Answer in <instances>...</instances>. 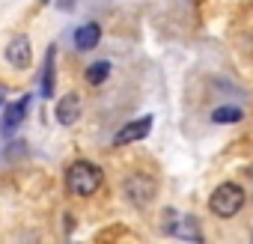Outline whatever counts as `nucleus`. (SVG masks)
<instances>
[{"label": "nucleus", "instance_id": "20e7f679", "mask_svg": "<svg viewBox=\"0 0 253 244\" xmlns=\"http://www.w3.org/2000/svg\"><path fill=\"white\" fill-rule=\"evenodd\" d=\"M6 63L18 72H24L30 63H33V48H30V39L24 33H18L9 45H6Z\"/></svg>", "mask_w": 253, "mask_h": 244}, {"label": "nucleus", "instance_id": "f257e3e1", "mask_svg": "<svg viewBox=\"0 0 253 244\" xmlns=\"http://www.w3.org/2000/svg\"><path fill=\"white\" fill-rule=\"evenodd\" d=\"M104 182V173L92 161H75L66 170V188L72 197H92Z\"/></svg>", "mask_w": 253, "mask_h": 244}, {"label": "nucleus", "instance_id": "7ed1b4c3", "mask_svg": "<svg viewBox=\"0 0 253 244\" xmlns=\"http://www.w3.org/2000/svg\"><path fill=\"white\" fill-rule=\"evenodd\" d=\"M149 131H152V116H149V113H146V116H137V119H131V122H125V125L116 131L113 146H131V143L143 140Z\"/></svg>", "mask_w": 253, "mask_h": 244}, {"label": "nucleus", "instance_id": "9b49d317", "mask_svg": "<svg viewBox=\"0 0 253 244\" xmlns=\"http://www.w3.org/2000/svg\"><path fill=\"white\" fill-rule=\"evenodd\" d=\"M244 113L241 107H232V104H223V107H214L211 110V122H217V125H226V122H241Z\"/></svg>", "mask_w": 253, "mask_h": 244}, {"label": "nucleus", "instance_id": "9d476101", "mask_svg": "<svg viewBox=\"0 0 253 244\" xmlns=\"http://www.w3.org/2000/svg\"><path fill=\"white\" fill-rule=\"evenodd\" d=\"M170 232H173L176 238H182V241H194V244H200V241H203L200 220H197L194 214H185V217H179V223H176V226H170Z\"/></svg>", "mask_w": 253, "mask_h": 244}, {"label": "nucleus", "instance_id": "39448f33", "mask_svg": "<svg viewBox=\"0 0 253 244\" xmlns=\"http://www.w3.org/2000/svg\"><path fill=\"white\" fill-rule=\"evenodd\" d=\"M57 89V45H48L45 60H42V78H39V95L54 98Z\"/></svg>", "mask_w": 253, "mask_h": 244}, {"label": "nucleus", "instance_id": "1a4fd4ad", "mask_svg": "<svg viewBox=\"0 0 253 244\" xmlns=\"http://www.w3.org/2000/svg\"><path fill=\"white\" fill-rule=\"evenodd\" d=\"M98 42H101V27L95 21H86L75 30V48L78 51H92V48H98Z\"/></svg>", "mask_w": 253, "mask_h": 244}, {"label": "nucleus", "instance_id": "6e6552de", "mask_svg": "<svg viewBox=\"0 0 253 244\" xmlns=\"http://www.w3.org/2000/svg\"><path fill=\"white\" fill-rule=\"evenodd\" d=\"M57 122L63 128H69V125H75V122L81 119V98L75 95V92H69V95H63L60 101H57Z\"/></svg>", "mask_w": 253, "mask_h": 244}, {"label": "nucleus", "instance_id": "423d86ee", "mask_svg": "<svg viewBox=\"0 0 253 244\" xmlns=\"http://www.w3.org/2000/svg\"><path fill=\"white\" fill-rule=\"evenodd\" d=\"M125 194H128L131 203L146 205V203L155 197V182H152L149 176H143V173H134V176L125 179Z\"/></svg>", "mask_w": 253, "mask_h": 244}, {"label": "nucleus", "instance_id": "4468645a", "mask_svg": "<svg viewBox=\"0 0 253 244\" xmlns=\"http://www.w3.org/2000/svg\"><path fill=\"white\" fill-rule=\"evenodd\" d=\"M0 98H3V89H0ZM0 104H3V101H0Z\"/></svg>", "mask_w": 253, "mask_h": 244}, {"label": "nucleus", "instance_id": "f8f14e48", "mask_svg": "<svg viewBox=\"0 0 253 244\" xmlns=\"http://www.w3.org/2000/svg\"><path fill=\"white\" fill-rule=\"evenodd\" d=\"M107 78H110V63H107V60H98V63H92V66H86V83L101 86Z\"/></svg>", "mask_w": 253, "mask_h": 244}, {"label": "nucleus", "instance_id": "0eeeda50", "mask_svg": "<svg viewBox=\"0 0 253 244\" xmlns=\"http://www.w3.org/2000/svg\"><path fill=\"white\" fill-rule=\"evenodd\" d=\"M30 95H21L18 101H12L9 107H3V122H0V125H3V134H12L21 122L27 119V110H30Z\"/></svg>", "mask_w": 253, "mask_h": 244}, {"label": "nucleus", "instance_id": "f03ea898", "mask_svg": "<svg viewBox=\"0 0 253 244\" xmlns=\"http://www.w3.org/2000/svg\"><path fill=\"white\" fill-rule=\"evenodd\" d=\"M244 200H247V194H244L241 185H235V182H223V185H217V188L211 191V197H209V208H211L214 217L229 220V217H235V214L244 208Z\"/></svg>", "mask_w": 253, "mask_h": 244}, {"label": "nucleus", "instance_id": "ddd939ff", "mask_svg": "<svg viewBox=\"0 0 253 244\" xmlns=\"http://www.w3.org/2000/svg\"><path fill=\"white\" fill-rule=\"evenodd\" d=\"M57 6H60V9H66V12H69V9H75V6H72V0H57Z\"/></svg>", "mask_w": 253, "mask_h": 244}]
</instances>
